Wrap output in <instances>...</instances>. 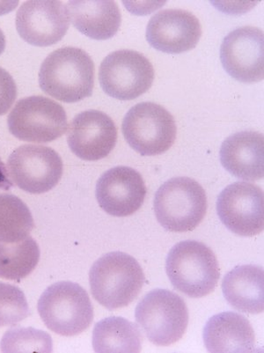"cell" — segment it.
Returning a JSON list of instances; mask_svg holds the SVG:
<instances>
[{
  "label": "cell",
  "mask_w": 264,
  "mask_h": 353,
  "mask_svg": "<svg viewBox=\"0 0 264 353\" xmlns=\"http://www.w3.org/2000/svg\"><path fill=\"white\" fill-rule=\"evenodd\" d=\"M39 85L44 93L63 103L84 100L93 94L94 61L79 48L57 50L41 65Z\"/></svg>",
  "instance_id": "cell-1"
},
{
  "label": "cell",
  "mask_w": 264,
  "mask_h": 353,
  "mask_svg": "<svg viewBox=\"0 0 264 353\" xmlns=\"http://www.w3.org/2000/svg\"><path fill=\"white\" fill-rule=\"evenodd\" d=\"M166 272L174 289L190 298L207 296L221 278L215 254L197 241L174 245L167 256Z\"/></svg>",
  "instance_id": "cell-3"
},
{
  "label": "cell",
  "mask_w": 264,
  "mask_h": 353,
  "mask_svg": "<svg viewBox=\"0 0 264 353\" xmlns=\"http://www.w3.org/2000/svg\"><path fill=\"white\" fill-rule=\"evenodd\" d=\"M263 205L262 189L252 183L237 182L219 194L217 212L228 230L240 236L251 237L263 230Z\"/></svg>",
  "instance_id": "cell-11"
},
{
  "label": "cell",
  "mask_w": 264,
  "mask_h": 353,
  "mask_svg": "<svg viewBox=\"0 0 264 353\" xmlns=\"http://www.w3.org/2000/svg\"><path fill=\"white\" fill-rule=\"evenodd\" d=\"M148 193L141 174L133 168L114 167L99 178L97 201L100 208L114 217H127L138 212Z\"/></svg>",
  "instance_id": "cell-14"
},
{
  "label": "cell",
  "mask_w": 264,
  "mask_h": 353,
  "mask_svg": "<svg viewBox=\"0 0 264 353\" xmlns=\"http://www.w3.org/2000/svg\"><path fill=\"white\" fill-rule=\"evenodd\" d=\"M8 123L15 138L34 143L56 141L68 128L62 105L39 95L19 101L9 114Z\"/></svg>",
  "instance_id": "cell-9"
},
{
  "label": "cell",
  "mask_w": 264,
  "mask_h": 353,
  "mask_svg": "<svg viewBox=\"0 0 264 353\" xmlns=\"http://www.w3.org/2000/svg\"><path fill=\"white\" fill-rule=\"evenodd\" d=\"M95 352H139L142 335L136 324L123 317L105 318L95 324L93 332Z\"/></svg>",
  "instance_id": "cell-21"
},
{
  "label": "cell",
  "mask_w": 264,
  "mask_h": 353,
  "mask_svg": "<svg viewBox=\"0 0 264 353\" xmlns=\"http://www.w3.org/2000/svg\"><path fill=\"white\" fill-rule=\"evenodd\" d=\"M221 161L238 179L254 182L264 174V141L262 133L244 130L228 137L221 145Z\"/></svg>",
  "instance_id": "cell-17"
},
{
  "label": "cell",
  "mask_w": 264,
  "mask_h": 353,
  "mask_svg": "<svg viewBox=\"0 0 264 353\" xmlns=\"http://www.w3.org/2000/svg\"><path fill=\"white\" fill-rule=\"evenodd\" d=\"M37 310L48 329L63 336L85 332L94 319V307L87 291L70 281L49 286L41 295Z\"/></svg>",
  "instance_id": "cell-5"
},
{
  "label": "cell",
  "mask_w": 264,
  "mask_h": 353,
  "mask_svg": "<svg viewBox=\"0 0 264 353\" xmlns=\"http://www.w3.org/2000/svg\"><path fill=\"white\" fill-rule=\"evenodd\" d=\"M135 316L149 341L158 346H168L179 341L189 323L185 301L165 289L148 292L136 306Z\"/></svg>",
  "instance_id": "cell-6"
},
{
  "label": "cell",
  "mask_w": 264,
  "mask_h": 353,
  "mask_svg": "<svg viewBox=\"0 0 264 353\" xmlns=\"http://www.w3.org/2000/svg\"><path fill=\"white\" fill-rule=\"evenodd\" d=\"M17 97V87L10 73L0 68V116L8 113Z\"/></svg>",
  "instance_id": "cell-26"
},
{
  "label": "cell",
  "mask_w": 264,
  "mask_h": 353,
  "mask_svg": "<svg viewBox=\"0 0 264 353\" xmlns=\"http://www.w3.org/2000/svg\"><path fill=\"white\" fill-rule=\"evenodd\" d=\"M34 228L33 216L26 203L11 194H0V243H17Z\"/></svg>",
  "instance_id": "cell-23"
},
{
  "label": "cell",
  "mask_w": 264,
  "mask_h": 353,
  "mask_svg": "<svg viewBox=\"0 0 264 353\" xmlns=\"http://www.w3.org/2000/svg\"><path fill=\"white\" fill-rule=\"evenodd\" d=\"M116 141V126L101 111L90 110L79 113L69 126V148L81 160L95 161L107 157Z\"/></svg>",
  "instance_id": "cell-15"
},
{
  "label": "cell",
  "mask_w": 264,
  "mask_h": 353,
  "mask_svg": "<svg viewBox=\"0 0 264 353\" xmlns=\"http://www.w3.org/2000/svg\"><path fill=\"white\" fill-rule=\"evenodd\" d=\"M66 6L73 26L94 40L116 36L122 16L114 1H69Z\"/></svg>",
  "instance_id": "cell-19"
},
{
  "label": "cell",
  "mask_w": 264,
  "mask_h": 353,
  "mask_svg": "<svg viewBox=\"0 0 264 353\" xmlns=\"http://www.w3.org/2000/svg\"><path fill=\"white\" fill-rule=\"evenodd\" d=\"M122 132L128 145L142 156L164 154L176 139L174 117L161 105L141 103L125 114Z\"/></svg>",
  "instance_id": "cell-7"
},
{
  "label": "cell",
  "mask_w": 264,
  "mask_h": 353,
  "mask_svg": "<svg viewBox=\"0 0 264 353\" xmlns=\"http://www.w3.org/2000/svg\"><path fill=\"white\" fill-rule=\"evenodd\" d=\"M264 37L258 28L241 27L231 31L223 40L221 60L231 77L243 83L263 81Z\"/></svg>",
  "instance_id": "cell-12"
},
{
  "label": "cell",
  "mask_w": 264,
  "mask_h": 353,
  "mask_svg": "<svg viewBox=\"0 0 264 353\" xmlns=\"http://www.w3.org/2000/svg\"><path fill=\"white\" fill-rule=\"evenodd\" d=\"M39 260L40 248L30 236L17 243H0V278L20 281L36 269Z\"/></svg>",
  "instance_id": "cell-22"
},
{
  "label": "cell",
  "mask_w": 264,
  "mask_h": 353,
  "mask_svg": "<svg viewBox=\"0 0 264 353\" xmlns=\"http://www.w3.org/2000/svg\"><path fill=\"white\" fill-rule=\"evenodd\" d=\"M28 316L24 292L17 286L0 282V327L17 325Z\"/></svg>",
  "instance_id": "cell-25"
},
{
  "label": "cell",
  "mask_w": 264,
  "mask_h": 353,
  "mask_svg": "<svg viewBox=\"0 0 264 353\" xmlns=\"http://www.w3.org/2000/svg\"><path fill=\"white\" fill-rule=\"evenodd\" d=\"M206 211L207 198L205 190L192 178H172L156 192L155 216L167 231H193L201 223Z\"/></svg>",
  "instance_id": "cell-4"
},
{
  "label": "cell",
  "mask_w": 264,
  "mask_h": 353,
  "mask_svg": "<svg viewBox=\"0 0 264 353\" xmlns=\"http://www.w3.org/2000/svg\"><path fill=\"white\" fill-rule=\"evenodd\" d=\"M6 49V37L4 33H3V31L0 30V55L3 52H4V50Z\"/></svg>",
  "instance_id": "cell-28"
},
{
  "label": "cell",
  "mask_w": 264,
  "mask_h": 353,
  "mask_svg": "<svg viewBox=\"0 0 264 353\" xmlns=\"http://www.w3.org/2000/svg\"><path fill=\"white\" fill-rule=\"evenodd\" d=\"M263 279L262 267L253 265L235 267L223 279V294L235 310L247 314L262 313Z\"/></svg>",
  "instance_id": "cell-20"
},
{
  "label": "cell",
  "mask_w": 264,
  "mask_h": 353,
  "mask_svg": "<svg viewBox=\"0 0 264 353\" xmlns=\"http://www.w3.org/2000/svg\"><path fill=\"white\" fill-rule=\"evenodd\" d=\"M70 26L66 6L60 1H28L19 8L16 28L22 39L38 47L61 41Z\"/></svg>",
  "instance_id": "cell-13"
},
{
  "label": "cell",
  "mask_w": 264,
  "mask_h": 353,
  "mask_svg": "<svg viewBox=\"0 0 264 353\" xmlns=\"http://www.w3.org/2000/svg\"><path fill=\"white\" fill-rule=\"evenodd\" d=\"M202 36L201 24L192 12L166 9L152 16L146 28V40L160 52L180 54L194 49Z\"/></svg>",
  "instance_id": "cell-16"
},
{
  "label": "cell",
  "mask_w": 264,
  "mask_h": 353,
  "mask_svg": "<svg viewBox=\"0 0 264 353\" xmlns=\"http://www.w3.org/2000/svg\"><path fill=\"white\" fill-rule=\"evenodd\" d=\"M203 342L212 353L252 352L256 336L250 321L235 312L215 314L203 329Z\"/></svg>",
  "instance_id": "cell-18"
},
{
  "label": "cell",
  "mask_w": 264,
  "mask_h": 353,
  "mask_svg": "<svg viewBox=\"0 0 264 353\" xmlns=\"http://www.w3.org/2000/svg\"><path fill=\"white\" fill-rule=\"evenodd\" d=\"M14 186L9 176L8 168L3 161L0 160V190H9Z\"/></svg>",
  "instance_id": "cell-27"
},
{
  "label": "cell",
  "mask_w": 264,
  "mask_h": 353,
  "mask_svg": "<svg viewBox=\"0 0 264 353\" xmlns=\"http://www.w3.org/2000/svg\"><path fill=\"white\" fill-rule=\"evenodd\" d=\"M145 281L138 261L130 254L111 252L104 254L89 272L91 292L95 301L110 310L128 306Z\"/></svg>",
  "instance_id": "cell-2"
},
{
  "label": "cell",
  "mask_w": 264,
  "mask_h": 353,
  "mask_svg": "<svg viewBox=\"0 0 264 353\" xmlns=\"http://www.w3.org/2000/svg\"><path fill=\"white\" fill-rule=\"evenodd\" d=\"M8 173L15 185L31 194L50 192L61 180V157L52 148L23 145L12 152L8 162Z\"/></svg>",
  "instance_id": "cell-10"
},
{
  "label": "cell",
  "mask_w": 264,
  "mask_h": 353,
  "mask_svg": "<svg viewBox=\"0 0 264 353\" xmlns=\"http://www.w3.org/2000/svg\"><path fill=\"white\" fill-rule=\"evenodd\" d=\"M154 69L148 57L135 50H121L103 59L99 81L110 97L132 101L146 93L154 83Z\"/></svg>",
  "instance_id": "cell-8"
},
{
  "label": "cell",
  "mask_w": 264,
  "mask_h": 353,
  "mask_svg": "<svg viewBox=\"0 0 264 353\" xmlns=\"http://www.w3.org/2000/svg\"><path fill=\"white\" fill-rule=\"evenodd\" d=\"M2 352H52V336L34 327H15L3 336L0 343Z\"/></svg>",
  "instance_id": "cell-24"
}]
</instances>
